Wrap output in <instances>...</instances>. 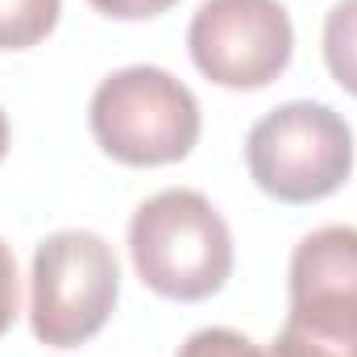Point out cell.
<instances>
[{"label": "cell", "instance_id": "obj_11", "mask_svg": "<svg viewBox=\"0 0 357 357\" xmlns=\"http://www.w3.org/2000/svg\"><path fill=\"white\" fill-rule=\"evenodd\" d=\"M175 4L178 0H91L96 13L116 17V21H146V17H158V13H167Z\"/></svg>", "mask_w": 357, "mask_h": 357}, {"label": "cell", "instance_id": "obj_2", "mask_svg": "<svg viewBox=\"0 0 357 357\" xmlns=\"http://www.w3.org/2000/svg\"><path fill=\"white\" fill-rule=\"evenodd\" d=\"M91 137L125 167H167L199 142V100L162 67L112 71L91 96Z\"/></svg>", "mask_w": 357, "mask_h": 357}, {"label": "cell", "instance_id": "obj_10", "mask_svg": "<svg viewBox=\"0 0 357 357\" xmlns=\"http://www.w3.org/2000/svg\"><path fill=\"white\" fill-rule=\"evenodd\" d=\"M17 303H21V287H17V258H13V250L0 241V337L13 328V320H17Z\"/></svg>", "mask_w": 357, "mask_h": 357}, {"label": "cell", "instance_id": "obj_5", "mask_svg": "<svg viewBox=\"0 0 357 357\" xmlns=\"http://www.w3.org/2000/svg\"><path fill=\"white\" fill-rule=\"evenodd\" d=\"M245 162L266 195L282 204H316L354 171V133L328 104L291 100L250 129Z\"/></svg>", "mask_w": 357, "mask_h": 357}, {"label": "cell", "instance_id": "obj_1", "mask_svg": "<svg viewBox=\"0 0 357 357\" xmlns=\"http://www.w3.org/2000/svg\"><path fill=\"white\" fill-rule=\"evenodd\" d=\"M129 258L137 278L178 303L216 295L233 274V233L208 195L171 187L150 195L129 220Z\"/></svg>", "mask_w": 357, "mask_h": 357}, {"label": "cell", "instance_id": "obj_9", "mask_svg": "<svg viewBox=\"0 0 357 357\" xmlns=\"http://www.w3.org/2000/svg\"><path fill=\"white\" fill-rule=\"evenodd\" d=\"M175 357H270L266 349H258L245 333L237 328H199L191 333Z\"/></svg>", "mask_w": 357, "mask_h": 357}, {"label": "cell", "instance_id": "obj_8", "mask_svg": "<svg viewBox=\"0 0 357 357\" xmlns=\"http://www.w3.org/2000/svg\"><path fill=\"white\" fill-rule=\"evenodd\" d=\"M324 63L333 79L357 96V0L333 4L324 17Z\"/></svg>", "mask_w": 357, "mask_h": 357}, {"label": "cell", "instance_id": "obj_7", "mask_svg": "<svg viewBox=\"0 0 357 357\" xmlns=\"http://www.w3.org/2000/svg\"><path fill=\"white\" fill-rule=\"evenodd\" d=\"M63 0H0V50H29L59 25Z\"/></svg>", "mask_w": 357, "mask_h": 357}, {"label": "cell", "instance_id": "obj_3", "mask_svg": "<svg viewBox=\"0 0 357 357\" xmlns=\"http://www.w3.org/2000/svg\"><path fill=\"white\" fill-rule=\"evenodd\" d=\"M270 357H357V229L324 225L291 254V312Z\"/></svg>", "mask_w": 357, "mask_h": 357}, {"label": "cell", "instance_id": "obj_6", "mask_svg": "<svg viewBox=\"0 0 357 357\" xmlns=\"http://www.w3.org/2000/svg\"><path fill=\"white\" fill-rule=\"evenodd\" d=\"M187 46L212 84L254 91L287 71L295 29L278 0H204L191 17Z\"/></svg>", "mask_w": 357, "mask_h": 357}, {"label": "cell", "instance_id": "obj_4", "mask_svg": "<svg viewBox=\"0 0 357 357\" xmlns=\"http://www.w3.org/2000/svg\"><path fill=\"white\" fill-rule=\"evenodd\" d=\"M121 295V266L104 237L84 229L50 233L33 250L29 274V328L50 349L91 341Z\"/></svg>", "mask_w": 357, "mask_h": 357}, {"label": "cell", "instance_id": "obj_12", "mask_svg": "<svg viewBox=\"0 0 357 357\" xmlns=\"http://www.w3.org/2000/svg\"><path fill=\"white\" fill-rule=\"evenodd\" d=\"M4 154H8V116L0 108V162H4Z\"/></svg>", "mask_w": 357, "mask_h": 357}]
</instances>
